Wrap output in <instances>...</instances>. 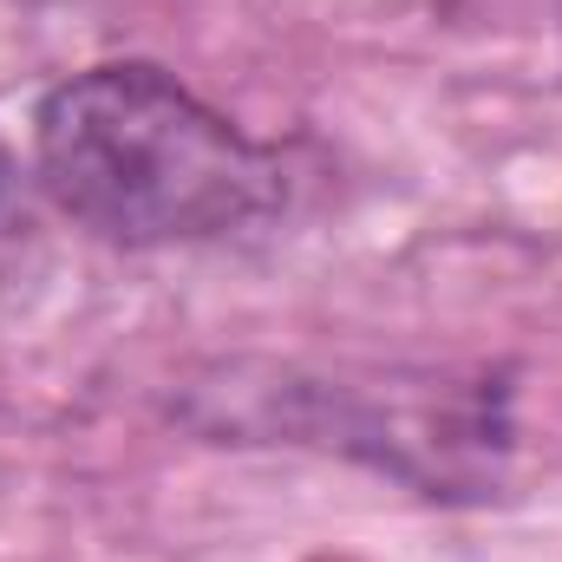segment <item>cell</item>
Returning <instances> with one entry per match:
<instances>
[{
  "mask_svg": "<svg viewBox=\"0 0 562 562\" xmlns=\"http://www.w3.org/2000/svg\"><path fill=\"white\" fill-rule=\"evenodd\" d=\"M46 196L105 243H210L281 203V164L164 66H86L40 99Z\"/></svg>",
  "mask_w": 562,
  "mask_h": 562,
  "instance_id": "obj_1",
  "label": "cell"
}]
</instances>
